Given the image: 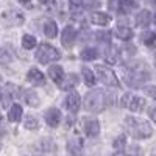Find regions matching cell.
I'll return each mask as SVG.
<instances>
[{
	"mask_svg": "<svg viewBox=\"0 0 156 156\" xmlns=\"http://www.w3.org/2000/svg\"><path fill=\"white\" fill-rule=\"evenodd\" d=\"M81 6H83V0H70V9H72V12L80 11Z\"/></svg>",
	"mask_w": 156,
	"mask_h": 156,
	"instance_id": "35",
	"label": "cell"
},
{
	"mask_svg": "<svg viewBox=\"0 0 156 156\" xmlns=\"http://www.w3.org/2000/svg\"><path fill=\"white\" fill-rule=\"evenodd\" d=\"M2 81H3V80H2V75H0V86H2Z\"/></svg>",
	"mask_w": 156,
	"mask_h": 156,
	"instance_id": "41",
	"label": "cell"
},
{
	"mask_svg": "<svg viewBox=\"0 0 156 156\" xmlns=\"http://www.w3.org/2000/svg\"><path fill=\"white\" fill-rule=\"evenodd\" d=\"M150 11L147 9H142L137 12V16H136V23L139 25V27H147V25L150 23Z\"/></svg>",
	"mask_w": 156,
	"mask_h": 156,
	"instance_id": "22",
	"label": "cell"
},
{
	"mask_svg": "<svg viewBox=\"0 0 156 156\" xmlns=\"http://www.w3.org/2000/svg\"><path fill=\"white\" fill-rule=\"evenodd\" d=\"M44 33H45V36L50 37V39L56 37V34H58V25H56V22L51 20V19L47 20V22L44 23Z\"/></svg>",
	"mask_w": 156,
	"mask_h": 156,
	"instance_id": "20",
	"label": "cell"
},
{
	"mask_svg": "<svg viewBox=\"0 0 156 156\" xmlns=\"http://www.w3.org/2000/svg\"><path fill=\"white\" fill-rule=\"evenodd\" d=\"M67 150L72 156H81L83 154V144L78 137H73L67 142Z\"/></svg>",
	"mask_w": 156,
	"mask_h": 156,
	"instance_id": "14",
	"label": "cell"
},
{
	"mask_svg": "<svg viewBox=\"0 0 156 156\" xmlns=\"http://www.w3.org/2000/svg\"><path fill=\"white\" fill-rule=\"evenodd\" d=\"M20 2H22V3H27V2H30V0H20Z\"/></svg>",
	"mask_w": 156,
	"mask_h": 156,
	"instance_id": "40",
	"label": "cell"
},
{
	"mask_svg": "<svg viewBox=\"0 0 156 156\" xmlns=\"http://www.w3.org/2000/svg\"><path fill=\"white\" fill-rule=\"evenodd\" d=\"M80 105H81V100H80V95L76 92H70L67 97H66V106L70 112H78L80 111Z\"/></svg>",
	"mask_w": 156,
	"mask_h": 156,
	"instance_id": "12",
	"label": "cell"
},
{
	"mask_svg": "<svg viewBox=\"0 0 156 156\" xmlns=\"http://www.w3.org/2000/svg\"><path fill=\"white\" fill-rule=\"evenodd\" d=\"M22 114H23L22 106H20V105H17V103H14V105H11V108H9L8 119H9L11 122H19V120L22 119Z\"/></svg>",
	"mask_w": 156,
	"mask_h": 156,
	"instance_id": "19",
	"label": "cell"
},
{
	"mask_svg": "<svg viewBox=\"0 0 156 156\" xmlns=\"http://www.w3.org/2000/svg\"><path fill=\"white\" fill-rule=\"evenodd\" d=\"M154 156H156V151H154Z\"/></svg>",
	"mask_w": 156,
	"mask_h": 156,
	"instance_id": "43",
	"label": "cell"
},
{
	"mask_svg": "<svg viewBox=\"0 0 156 156\" xmlns=\"http://www.w3.org/2000/svg\"><path fill=\"white\" fill-rule=\"evenodd\" d=\"M17 87L11 83H6L5 87L2 89V94H0V103H2V108H8L12 105V98L16 95Z\"/></svg>",
	"mask_w": 156,
	"mask_h": 156,
	"instance_id": "7",
	"label": "cell"
},
{
	"mask_svg": "<svg viewBox=\"0 0 156 156\" xmlns=\"http://www.w3.org/2000/svg\"><path fill=\"white\" fill-rule=\"evenodd\" d=\"M105 59H106L108 62H111V64H114V62L119 61V51H117V48L111 47V50H109V51H106Z\"/></svg>",
	"mask_w": 156,
	"mask_h": 156,
	"instance_id": "32",
	"label": "cell"
},
{
	"mask_svg": "<svg viewBox=\"0 0 156 156\" xmlns=\"http://www.w3.org/2000/svg\"><path fill=\"white\" fill-rule=\"evenodd\" d=\"M22 97H23L25 103H27V105H30V106H37L39 103H41V100H39V95L34 92V90H31V89L25 90Z\"/></svg>",
	"mask_w": 156,
	"mask_h": 156,
	"instance_id": "16",
	"label": "cell"
},
{
	"mask_svg": "<svg viewBox=\"0 0 156 156\" xmlns=\"http://www.w3.org/2000/svg\"><path fill=\"white\" fill-rule=\"evenodd\" d=\"M129 101H131V94H125V95L122 97V100H120V105H122L123 108H128Z\"/></svg>",
	"mask_w": 156,
	"mask_h": 156,
	"instance_id": "37",
	"label": "cell"
},
{
	"mask_svg": "<svg viewBox=\"0 0 156 156\" xmlns=\"http://www.w3.org/2000/svg\"><path fill=\"white\" fill-rule=\"evenodd\" d=\"M125 128L131 134V137H134V139H148L153 134V129H151L148 122L136 119L133 115L125 117Z\"/></svg>",
	"mask_w": 156,
	"mask_h": 156,
	"instance_id": "2",
	"label": "cell"
},
{
	"mask_svg": "<svg viewBox=\"0 0 156 156\" xmlns=\"http://www.w3.org/2000/svg\"><path fill=\"white\" fill-rule=\"evenodd\" d=\"M125 78H126L128 86L140 87V86H144L145 81L150 80V73L145 69V64H136L131 69H128V72L125 73Z\"/></svg>",
	"mask_w": 156,
	"mask_h": 156,
	"instance_id": "3",
	"label": "cell"
},
{
	"mask_svg": "<svg viewBox=\"0 0 156 156\" xmlns=\"http://www.w3.org/2000/svg\"><path fill=\"white\" fill-rule=\"evenodd\" d=\"M76 39V30L72 27V25H67V27H64L62 30V36H61V42L66 48H72L73 42Z\"/></svg>",
	"mask_w": 156,
	"mask_h": 156,
	"instance_id": "9",
	"label": "cell"
},
{
	"mask_svg": "<svg viewBox=\"0 0 156 156\" xmlns=\"http://www.w3.org/2000/svg\"><path fill=\"white\" fill-rule=\"evenodd\" d=\"M36 148L41 150V151H51V150H55V142L51 140V139H48V137H45V139L37 142Z\"/></svg>",
	"mask_w": 156,
	"mask_h": 156,
	"instance_id": "24",
	"label": "cell"
},
{
	"mask_svg": "<svg viewBox=\"0 0 156 156\" xmlns=\"http://www.w3.org/2000/svg\"><path fill=\"white\" fill-rule=\"evenodd\" d=\"M76 84H78V76L75 73H69V75H64V78L59 83V87L62 90H72Z\"/></svg>",
	"mask_w": 156,
	"mask_h": 156,
	"instance_id": "13",
	"label": "cell"
},
{
	"mask_svg": "<svg viewBox=\"0 0 156 156\" xmlns=\"http://www.w3.org/2000/svg\"><path fill=\"white\" fill-rule=\"evenodd\" d=\"M2 23L6 27H17V25L23 23V14L19 9H8L2 14Z\"/></svg>",
	"mask_w": 156,
	"mask_h": 156,
	"instance_id": "6",
	"label": "cell"
},
{
	"mask_svg": "<svg viewBox=\"0 0 156 156\" xmlns=\"http://www.w3.org/2000/svg\"><path fill=\"white\" fill-rule=\"evenodd\" d=\"M5 134H6V129L2 123H0V147H2V139L5 137Z\"/></svg>",
	"mask_w": 156,
	"mask_h": 156,
	"instance_id": "38",
	"label": "cell"
},
{
	"mask_svg": "<svg viewBox=\"0 0 156 156\" xmlns=\"http://www.w3.org/2000/svg\"><path fill=\"white\" fill-rule=\"evenodd\" d=\"M95 72H97V76L101 80V83H105L106 86H111V87H119L120 86L115 73L109 67H106V66H97Z\"/></svg>",
	"mask_w": 156,
	"mask_h": 156,
	"instance_id": "5",
	"label": "cell"
},
{
	"mask_svg": "<svg viewBox=\"0 0 156 156\" xmlns=\"http://www.w3.org/2000/svg\"><path fill=\"white\" fill-rule=\"evenodd\" d=\"M125 147H126V137H125V134H120L119 137L114 139V148H115L117 151L123 150Z\"/></svg>",
	"mask_w": 156,
	"mask_h": 156,
	"instance_id": "34",
	"label": "cell"
},
{
	"mask_svg": "<svg viewBox=\"0 0 156 156\" xmlns=\"http://www.w3.org/2000/svg\"><path fill=\"white\" fill-rule=\"evenodd\" d=\"M11 59H12L11 51L6 47L0 45V64H8V62H11Z\"/></svg>",
	"mask_w": 156,
	"mask_h": 156,
	"instance_id": "30",
	"label": "cell"
},
{
	"mask_svg": "<svg viewBox=\"0 0 156 156\" xmlns=\"http://www.w3.org/2000/svg\"><path fill=\"white\" fill-rule=\"evenodd\" d=\"M144 90H145V94H148L153 100H156V86H147Z\"/></svg>",
	"mask_w": 156,
	"mask_h": 156,
	"instance_id": "36",
	"label": "cell"
},
{
	"mask_svg": "<svg viewBox=\"0 0 156 156\" xmlns=\"http://www.w3.org/2000/svg\"><path fill=\"white\" fill-rule=\"evenodd\" d=\"M154 23H156V14H154Z\"/></svg>",
	"mask_w": 156,
	"mask_h": 156,
	"instance_id": "42",
	"label": "cell"
},
{
	"mask_svg": "<svg viewBox=\"0 0 156 156\" xmlns=\"http://www.w3.org/2000/svg\"><path fill=\"white\" fill-rule=\"evenodd\" d=\"M90 20H92L95 25H100V27H105L111 22V17L109 14L106 12H101V11H97V12H92V16H90Z\"/></svg>",
	"mask_w": 156,
	"mask_h": 156,
	"instance_id": "15",
	"label": "cell"
},
{
	"mask_svg": "<svg viewBox=\"0 0 156 156\" xmlns=\"http://www.w3.org/2000/svg\"><path fill=\"white\" fill-rule=\"evenodd\" d=\"M36 39H34V36H31V34H25L23 37H22V47L23 48H27V50H31V48H34L36 47Z\"/></svg>",
	"mask_w": 156,
	"mask_h": 156,
	"instance_id": "29",
	"label": "cell"
},
{
	"mask_svg": "<svg viewBox=\"0 0 156 156\" xmlns=\"http://www.w3.org/2000/svg\"><path fill=\"white\" fill-rule=\"evenodd\" d=\"M133 8H134V3L131 0H119V5H117V11L120 14H128Z\"/></svg>",
	"mask_w": 156,
	"mask_h": 156,
	"instance_id": "26",
	"label": "cell"
},
{
	"mask_svg": "<svg viewBox=\"0 0 156 156\" xmlns=\"http://www.w3.org/2000/svg\"><path fill=\"white\" fill-rule=\"evenodd\" d=\"M111 101H112V95L109 92H105L101 89H94V90H89L84 95L83 106L87 112L97 114V112H101Z\"/></svg>",
	"mask_w": 156,
	"mask_h": 156,
	"instance_id": "1",
	"label": "cell"
},
{
	"mask_svg": "<svg viewBox=\"0 0 156 156\" xmlns=\"http://www.w3.org/2000/svg\"><path fill=\"white\" fill-rule=\"evenodd\" d=\"M59 58H61L59 50L50 44H45V42H42L39 45V48L36 51V59L41 64H48L51 61H58Z\"/></svg>",
	"mask_w": 156,
	"mask_h": 156,
	"instance_id": "4",
	"label": "cell"
},
{
	"mask_svg": "<svg viewBox=\"0 0 156 156\" xmlns=\"http://www.w3.org/2000/svg\"><path fill=\"white\" fill-rule=\"evenodd\" d=\"M140 39L147 47H154L156 45V33L154 31H144L140 34Z\"/></svg>",
	"mask_w": 156,
	"mask_h": 156,
	"instance_id": "23",
	"label": "cell"
},
{
	"mask_svg": "<svg viewBox=\"0 0 156 156\" xmlns=\"http://www.w3.org/2000/svg\"><path fill=\"white\" fill-rule=\"evenodd\" d=\"M81 73H83V78H84V83L87 86H94L95 84V75L89 67H81Z\"/></svg>",
	"mask_w": 156,
	"mask_h": 156,
	"instance_id": "27",
	"label": "cell"
},
{
	"mask_svg": "<svg viewBox=\"0 0 156 156\" xmlns=\"http://www.w3.org/2000/svg\"><path fill=\"white\" fill-rule=\"evenodd\" d=\"M80 56H81V59H84V61H94V59L98 56V51H97V48H94V47H86L81 53H80Z\"/></svg>",
	"mask_w": 156,
	"mask_h": 156,
	"instance_id": "25",
	"label": "cell"
},
{
	"mask_svg": "<svg viewBox=\"0 0 156 156\" xmlns=\"http://www.w3.org/2000/svg\"><path fill=\"white\" fill-rule=\"evenodd\" d=\"M128 108L131 109L133 112L144 111V108H145V98H142V97H131V101H129Z\"/></svg>",
	"mask_w": 156,
	"mask_h": 156,
	"instance_id": "18",
	"label": "cell"
},
{
	"mask_svg": "<svg viewBox=\"0 0 156 156\" xmlns=\"http://www.w3.org/2000/svg\"><path fill=\"white\" fill-rule=\"evenodd\" d=\"M83 128L89 137H95L100 133V123L97 119H90V117H84L83 119Z\"/></svg>",
	"mask_w": 156,
	"mask_h": 156,
	"instance_id": "8",
	"label": "cell"
},
{
	"mask_svg": "<svg viewBox=\"0 0 156 156\" xmlns=\"http://www.w3.org/2000/svg\"><path fill=\"white\" fill-rule=\"evenodd\" d=\"M23 126L27 129H30V131H34V129L39 128V122H37V119L34 115H27L25 120H23Z\"/></svg>",
	"mask_w": 156,
	"mask_h": 156,
	"instance_id": "28",
	"label": "cell"
},
{
	"mask_svg": "<svg viewBox=\"0 0 156 156\" xmlns=\"http://www.w3.org/2000/svg\"><path fill=\"white\" fill-rule=\"evenodd\" d=\"M139 154V148L137 147H131V148H123L120 151H117L115 156H137Z\"/></svg>",
	"mask_w": 156,
	"mask_h": 156,
	"instance_id": "33",
	"label": "cell"
},
{
	"mask_svg": "<svg viewBox=\"0 0 156 156\" xmlns=\"http://www.w3.org/2000/svg\"><path fill=\"white\" fill-rule=\"evenodd\" d=\"M115 36L119 39H122V41H129L133 37V30L129 27H126V25H119L115 30Z\"/></svg>",
	"mask_w": 156,
	"mask_h": 156,
	"instance_id": "17",
	"label": "cell"
},
{
	"mask_svg": "<svg viewBox=\"0 0 156 156\" xmlns=\"http://www.w3.org/2000/svg\"><path fill=\"white\" fill-rule=\"evenodd\" d=\"M95 39L101 44H109L111 42V31H97Z\"/></svg>",
	"mask_w": 156,
	"mask_h": 156,
	"instance_id": "31",
	"label": "cell"
},
{
	"mask_svg": "<svg viewBox=\"0 0 156 156\" xmlns=\"http://www.w3.org/2000/svg\"><path fill=\"white\" fill-rule=\"evenodd\" d=\"M150 117H151V120H153V122H156V108L150 109Z\"/></svg>",
	"mask_w": 156,
	"mask_h": 156,
	"instance_id": "39",
	"label": "cell"
},
{
	"mask_svg": "<svg viewBox=\"0 0 156 156\" xmlns=\"http://www.w3.org/2000/svg\"><path fill=\"white\" fill-rule=\"evenodd\" d=\"M48 75H50V78H51L55 83L59 84L61 80L64 78V70H62L61 66H51V67L48 69Z\"/></svg>",
	"mask_w": 156,
	"mask_h": 156,
	"instance_id": "21",
	"label": "cell"
},
{
	"mask_svg": "<svg viewBox=\"0 0 156 156\" xmlns=\"http://www.w3.org/2000/svg\"><path fill=\"white\" fill-rule=\"evenodd\" d=\"M27 80H28L31 84H34V86H44V84H45V76H44V73L39 70V69H36V67H31V69L28 70Z\"/></svg>",
	"mask_w": 156,
	"mask_h": 156,
	"instance_id": "11",
	"label": "cell"
},
{
	"mask_svg": "<svg viewBox=\"0 0 156 156\" xmlns=\"http://www.w3.org/2000/svg\"><path fill=\"white\" fill-rule=\"evenodd\" d=\"M61 119H62V115H61V111L58 108H50L45 111V122L48 126L56 128L61 123Z\"/></svg>",
	"mask_w": 156,
	"mask_h": 156,
	"instance_id": "10",
	"label": "cell"
}]
</instances>
